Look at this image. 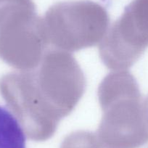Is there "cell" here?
Segmentation results:
<instances>
[{"label": "cell", "instance_id": "obj_4", "mask_svg": "<svg viewBox=\"0 0 148 148\" xmlns=\"http://www.w3.org/2000/svg\"><path fill=\"white\" fill-rule=\"evenodd\" d=\"M147 15L148 0H134L109 27L99 46V56L107 68L123 71L133 65L145 44L142 28Z\"/></svg>", "mask_w": 148, "mask_h": 148}, {"label": "cell", "instance_id": "obj_3", "mask_svg": "<svg viewBox=\"0 0 148 148\" xmlns=\"http://www.w3.org/2000/svg\"><path fill=\"white\" fill-rule=\"evenodd\" d=\"M47 45L65 52H76L99 44L110 27L107 10L90 0L61 2L42 18Z\"/></svg>", "mask_w": 148, "mask_h": 148}, {"label": "cell", "instance_id": "obj_5", "mask_svg": "<svg viewBox=\"0 0 148 148\" xmlns=\"http://www.w3.org/2000/svg\"><path fill=\"white\" fill-rule=\"evenodd\" d=\"M24 133L18 119L0 105V148H26Z\"/></svg>", "mask_w": 148, "mask_h": 148}, {"label": "cell", "instance_id": "obj_2", "mask_svg": "<svg viewBox=\"0 0 148 148\" xmlns=\"http://www.w3.org/2000/svg\"><path fill=\"white\" fill-rule=\"evenodd\" d=\"M98 99L102 116L97 137L105 148H138L148 139L140 123L139 92L130 73L113 71L99 84Z\"/></svg>", "mask_w": 148, "mask_h": 148}, {"label": "cell", "instance_id": "obj_6", "mask_svg": "<svg viewBox=\"0 0 148 148\" xmlns=\"http://www.w3.org/2000/svg\"><path fill=\"white\" fill-rule=\"evenodd\" d=\"M60 148H103L97 136L87 131H78L65 138Z\"/></svg>", "mask_w": 148, "mask_h": 148}, {"label": "cell", "instance_id": "obj_1", "mask_svg": "<svg viewBox=\"0 0 148 148\" xmlns=\"http://www.w3.org/2000/svg\"><path fill=\"white\" fill-rule=\"evenodd\" d=\"M85 87V76L75 58L52 48L36 68L7 76L2 92L27 136L43 142L75 109Z\"/></svg>", "mask_w": 148, "mask_h": 148}]
</instances>
